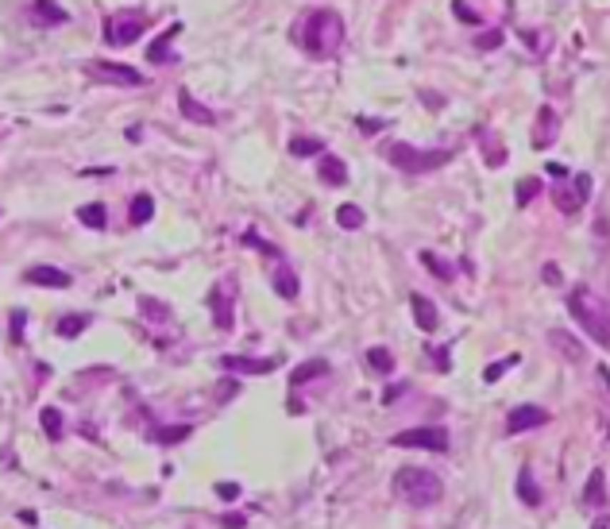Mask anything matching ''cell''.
I'll list each match as a JSON object with an SVG mask.
<instances>
[{"label": "cell", "instance_id": "1", "mask_svg": "<svg viewBox=\"0 0 610 529\" xmlns=\"http://www.w3.org/2000/svg\"><path fill=\"white\" fill-rule=\"evenodd\" d=\"M340 43H344V20H340L332 8L313 12L309 24H305V51H309L313 59H332V54L340 51Z\"/></svg>", "mask_w": 610, "mask_h": 529}, {"label": "cell", "instance_id": "2", "mask_svg": "<svg viewBox=\"0 0 610 529\" xmlns=\"http://www.w3.org/2000/svg\"><path fill=\"white\" fill-rule=\"evenodd\" d=\"M394 490L406 498L409 506L425 510V506L441 503L444 483H441V479H436L429 468H398V471H394Z\"/></svg>", "mask_w": 610, "mask_h": 529}, {"label": "cell", "instance_id": "3", "mask_svg": "<svg viewBox=\"0 0 610 529\" xmlns=\"http://www.w3.org/2000/svg\"><path fill=\"white\" fill-rule=\"evenodd\" d=\"M568 313L587 328L591 340H599L603 348H610V317L599 309V298L587 286H571L568 290Z\"/></svg>", "mask_w": 610, "mask_h": 529}, {"label": "cell", "instance_id": "4", "mask_svg": "<svg viewBox=\"0 0 610 529\" xmlns=\"http://www.w3.org/2000/svg\"><path fill=\"white\" fill-rule=\"evenodd\" d=\"M448 158H452L448 151H417L409 143H390L386 147V163L398 166L402 174H429V170L444 166Z\"/></svg>", "mask_w": 610, "mask_h": 529}, {"label": "cell", "instance_id": "5", "mask_svg": "<svg viewBox=\"0 0 610 529\" xmlns=\"http://www.w3.org/2000/svg\"><path fill=\"white\" fill-rule=\"evenodd\" d=\"M85 74H89L93 81H104V85H124V89H136V85H143V74L136 70V66H124V62H85Z\"/></svg>", "mask_w": 610, "mask_h": 529}, {"label": "cell", "instance_id": "6", "mask_svg": "<svg viewBox=\"0 0 610 529\" xmlns=\"http://www.w3.org/2000/svg\"><path fill=\"white\" fill-rule=\"evenodd\" d=\"M143 31H147V16H139V12H120V16H112V20L104 24V39H109L112 46L136 43Z\"/></svg>", "mask_w": 610, "mask_h": 529}, {"label": "cell", "instance_id": "7", "mask_svg": "<svg viewBox=\"0 0 610 529\" xmlns=\"http://www.w3.org/2000/svg\"><path fill=\"white\" fill-rule=\"evenodd\" d=\"M398 448H425V452H448V433L441 425H421V429H406L394 433Z\"/></svg>", "mask_w": 610, "mask_h": 529}, {"label": "cell", "instance_id": "8", "mask_svg": "<svg viewBox=\"0 0 610 529\" xmlns=\"http://www.w3.org/2000/svg\"><path fill=\"white\" fill-rule=\"evenodd\" d=\"M541 425H549V410H541V405H518V410H510V418H506V433L518 437V433L541 429Z\"/></svg>", "mask_w": 610, "mask_h": 529}, {"label": "cell", "instance_id": "9", "mask_svg": "<svg viewBox=\"0 0 610 529\" xmlns=\"http://www.w3.org/2000/svg\"><path fill=\"white\" fill-rule=\"evenodd\" d=\"M556 131H560L556 112H552V105H541L537 109V124H533V147H537V151L552 147V143H556Z\"/></svg>", "mask_w": 610, "mask_h": 529}, {"label": "cell", "instance_id": "10", "mask_svg": "<svg viewBox=\"0 0 610 529\" xmlns=\"http://www.w3.org/2000/svg\"><path fill=\"white\" fill-rule=\"evenodd\" d=\"M27 20H31L35 27H59V24H66V8H59L54 0H31Z\"/></svg>", "mask_w": 610, "mask_h": 529}, {"label": "cell", "instance_id": "11", "mask_svg": "<svg viewBox=\"0 0 610 529\" xmlns=\"http://www.w3.org/2000/svg\"><path fill=\"white\" fill-rule=\"evenodd\" d=\"M224 371H236V375H266L279 367V360H251V356H224L221 360Z\"/></svg>", "mask_w": 610, "mask_h": 529}, {"label": "cell", "instance_id": "12", "mask_svg": "<svg viewBox=\"0 0 610 529\" xmlns=\"http://www.w3.org/2000/svg\"><path fill=\"white\" fill-rule=\"evenodd\" d=\"M24 282H31V286H51V290H66V286H70L74 278L66 275V271H59V267H27Z\"/></svg>", "mask_w": 610, "mask_h": 529}, {"label": "cell", "instance_id": "13", "mask_svg": "<svg viewBox=\"0 0 610 529\" xmlns=\"http://www.w3.org/2000/svg\"><path fill=\"white\" fill-rule=\"evenodd\" d=\"M409 309H414V321H417V328H421V333H436L441 313H436V306L425 294H414V298H409Z\"/></svg>", "mask_w": 610, "mask_h": 529}, {"label": "cell", "instance_id": "14", "mask_svg": "<svg viewBox=\"0 0 610 529\" xmlns=\"http://www.w3.org/2000/svg\"><path fill=\"white\" fill-rule=\"evenodd\" d=\"M549 340H552V348H556V352L564 356V360H571V363L584 360V344H579V340L571 336V333H564V328H552Z\"/></svg>", "mask_w": 610, "mask_h": 529}, {"label": "cell", "instance_id": "15", "mask_svg": "<svg viewBox=\"0 0 610 529\" xmlns=\"http://www.w3.org/2000/svg\"><path fill=\"white\" fill-rule=\"evenodd\" d=\"M317 174H321L325 186H344L348 182V166H344V158H336V155H321Z\"/></svg>", "mask_w": 610, "mask_h": 529}, {"label": "cell", "instance_id": "16", "mask_svg": "<svg viewBox=\"0 0 610 529\" xmlns=\"http://www.w3.org/2000/svg\"><path fill=\"white\" fill-rule=\"evenodd\" d=\"M321 375H329V360H305L301 367H294L290 371V391H298L309 379H321Z\"/></svg>", "mask_w": 610, "mask_h": 529}, {"label": "cell", "instance_id": "17", "mask_svg": "<svg viewBox=\"0 0 610 529\" xmlns=\"http://www.w3.org/2000/svg\"><path fill=\"white\" fill-rule=\"evenodd\" d=\"M209 306H213V321H216V328H232V301L224 298V290H221V286L209 290Z\"/></svg>", "mask_w": 610, "mask_h": 529}, {"label": "cell", "instance_id": "18", "mask_svg": "<svg viewBox=\"0 0 610 529\" xmlns=\"http://www.w3.org/2000/svg\"><path fill=\"white\" fill-rule=\"evenodd\" d=\"M178 105H182V112H186V116L189 120H197V124H216V112H209L205 105H197V101L194 97H189V93L182 89V93H178Z\"/></svg>", "mask_w": 610, "mask_h": 529}, {"label": "cell", "instance_id": "19", "mask_svg": "<svg viewBox=\"0 0 610 529\" xmlns=\"http://www.w3.org/2000/svg\"><path fill=\"white\" fill-rule=\"evenodd\" d=\"M290 155H298V158H309V155H325V143L321 139H313V136H294L290 139Z\"/></svg>", "mask_w": 610, "mask_h": 529}, {"label": "cell", "instance_id": "20", "mask_svg": "<svg viewBox=\"0 0 610 529\" xmlns=\"http://www.w3.org/2000/svg\"><path fill=\"white\" fill-rule=\"evenodd\" d=\"M603 483H606L603 471L595 468V471H591V479H587V490H584V503H587V506H603V503H606V487H603Z\"/></svg>", "mask_w": 610, "mask_h": 529}, {"label": "cell", "instance_id": "21", "mask_svg": "<svg viewBox=\"0 0 610 529\" xmlns=\"http://www.w3.org/2000/svg\"><path fill=\"white\" fill-rule=\"evenodd\" d=\"M151 216H155V201H151L147 193L131 197V209H128V221H131V224H147Z\"/></svg>", "mask_w": 610, "mask_h": 529}, {"label": "cell", "instance_id": "22", "mask_svg": "<svg viewBox=\"0 0 610 529\" xmlns=\"http://www.w3.org/2000/svg\"><path fill=\"white\" fill-rule=\"evenodd\" d=\"M274 290H279V298H298V275L290 267H279L274 271Z\"/></svg>", "mask_w": 610, "mask_h": 529}, {"label": "cell", "instance_id": "23", "mask_svg": "<svg viewBox=\"0 0 610 529\" xmlns=\"http://www.w3.org/2000/svg\"><path fill=\"white\" fill-rule=\"evenodd\" d=\"M518 495H521L526 506H541V490L533 487V471L529 468H521V475H518Z\"/></svg>", "mask_w": 610, "mask_h": 529}, {"label": "cell", "instance_id": "24", "mask_svg": "<svg viewBox=\"0 0 610 529\" xmlns=\"http://www.w3.org/2000/svg\"><path fill=\"white\" fill-rule=\"evenodd\" d=\"M78 221L85 224V228H104V224H109V213H104V205H81Z\"/></svg>", "mask_w": 610, "mask_h": 529}, {"label": "cell", "instance_id": "25", "mask_svg": "<svg viewBox=\"0 0 610 529\" xmlns=\"http://www.w3.org/2000/svg\"><path fill=\"white\" fill-rule=\"evenodd\" d=\"M421 263L429 267V275H433V278H441V282H452V275H456V271L448 267V263L441 259V255H433V251H421Z\"/></svg>", "mask_w": 610, "mask_h": 529}, {"label": "cell", "instance_id": "26", "mask_svg": "<svg viewBox=\"0 0 610 529\" xmlns=\"http://www.w3.org/2000/svg\"><path fill=\"white\" fill-rule=\"evenodd\" d=\"M170 35H178V24L170 27L166 35H159V39L151 43V51H147V59H151V62H159V66H163V62H170Z\"/></svg>", "mask_w": 610, "mask_h": 529}, {"label": "cell", "instance_id": "27", "mask_svg": "<svg viewBox=\"0 0 610 529\" xmlns=\"http://www.w3.org/2000/svg\"><path fill=\"white\" fill-rule=\"evenodd\" d=\"M364 209H359V205H340V213H336V224L340 228H364Z\"/></svg>", "mask_w": 610, "mask_h": 529}, {"label": "cell", "instance_id": "28", "mask_svg": "<svg viewBox=\"0 0 610 529\" xmlns=\"http://www.w3.org/2000/svg\"><path fill=\"white\" fill-rule=\"evenodd\" d=\"M367 367H371V371L390 375V371H394V356H390L386 348H371V352H367Z\"/></svg>", "mask_w": 610, "mask_h": 529}, {"label": "cell", "instance_id": "29", "mask_svg": "<svg viewBox=\"0 0 610 529\" xmlns=\"http://www.w3.org/2000/svg\"><path fill=\"white\" fill-rule=\"evenodd\" d=\"M39 421H43V429H46V437H51V440L62 437V413L54 410V405H46V410L39 413Z\"/></svg>", "mask_w": 610, "mask_h": 529}, {"label": "cell", "instance_id": "30", "mask_svg": "<svg viewBox=\"0 0 610 529\" xmlns=\"http://www.w3.org/2000/svg\"><path fill=\"white\" fill-rule=\"evenodd\" d=\"M537 193H541V182H537V178H521V182H518V190H514V197H518V205H529Z\"/></svg>", "mask_w": 610, "mask_h": 529}, {"label": "cell", "instance_id": "31", "mask_svg": "<svg viewBox=\"0 0 610 529\" xmlns=\"http://www.w3.org/2000/svg\"><path fill=\"white\" fill-rule=\"evenodd\" d=\"M85 325H89V317H81V313H74V317H62V321H59V336H66V340H70V336H78Z\"/></svg>", "mask_w": 610, "mask_h": 529}, {"label": "cell", "instance_id": "32", "mask_svg": "<svg viewBox=\"0 0 610 529\" xmlns=\"http://www.w3.org/2000/svg\"><path fill=\"white\" fill-rule=\"evenodd\" d=\"M556 205H560V213H579L584 197H579V190H556Z\"/></svg>", "mask_w": 610, "mask_h": 529}, {"label": "cell", "instance_id": "33", "mask_svg": "<svg viewBox=\"0 0 610 529\" xmlns=\"http://www.w3.org/2000/svg\"><path fill=\"white\" fill-rule=\"evenodd\" d=\"M514 363H518V356H510V360H502V363H491L487 371H483V379H487V383H494V379H502V375H506V371H510Z\"/></svg>", "mask_w": 610, "mask_h": 529}, {"label": "cell", "instance_id": "34", "mask_svg": "<svg viewBox=\"0 0 610 529\" xmlns=\"http://www.w3.org/2000/svg\"><path fill=\"white\" fill-rule=\"evenodd\" d=\"M155 437L163 440V445H174V440H186L189 437V425H178V429H159Z\"/></svg>", "mask_w": 610, "mask_h": 529}, {"label": "cell", "instance_id": "35", "mask_svg": "<svg viewBox=\"0 0 610 529\" xmlns=\"http://www.w3.org/2000/svg\"><path fill=\"white\" fill-rule=\"evenodd\" d=\"M494 46H502V31H483L475 39V51H494Z\"/></svg>", "mask_w": 610, "mask_h": 529}, {"label": "cell", "instance_id": "36", "mask_svg": "<svg viewBox=\"0 0 610 529\" xmlns=\"http://www.w3.org/2000/svg\"><path fill=\"white\" fill-rule=\"evenodd\" d=\"M452 12L460 16V24H479V12H475V8H468L464 0H452Z\"/></svg>", "mask_w": 610, "mask_h": 529}, {"label": "cell", "instance_id": "37", "mask_svg": "<svg viewBox=\"0 0 610 529\" xmlns=\"http://www.w3.org/2000/svg\"><path fill=\"white\" fill-rule=\"evenodd\" d=\"M240 240L247 243V248H259V251H266V255H279V248H271V243H266V240H259L255 232H244Z\"/></svg>", "mask_w": 610, "mask_h": 529}, {"label": "cell", "instance_id": "38", "mask_svg": "<svg viewBox=\"0 0 610 529\" xmlns=\"http://www.w3.org/2000/svg\"><path fill=\"white\" fill-rule=\"evenodd\" d=\"M406 391H409V386H406V383H394V386H390V391L383 394V402H386V405H390V402H398V398H402V394H406Z\"/></svg>", "mask_w": 610, "mask_h": 529}, {"label": "cell", "instance_id": "39", "mask_svg": "<svg viewBox=\"0 0 610 529\" xmlns=\"http://www.w3.org/2000/svg\"><path fill=\"white\" fill-rule=\"evenodd\" d=\"M433 363H436V371H448V367H452V360H448V348H436V352H433Z\"/></svg>", "mask_w": 610, "mask_h": 529}, {"label": "cell", "instance_id": "40", "mask_svg": "<svg viewBox=\"0 0 610 529\" xmlns=\"http://www.w3.org/2000/svg\"><path fill=\"white\" fill-rule=\"evenodd\" d=\"M139 306H143V313H151V317H170L166 309H163V306H155V301H151V298H143Z\"/></svg>", "mask_w": 610, "mask_h": 529}, {"label": "cell", "instance_id": "41", "mask_svg": "<svg viewBox=\"0 0 610 529\" xmlns=\"http://www.w3.org/2000/svg\"><path fill=\"white\" fill-rule=\"evenodd\" d=\"M545 282H549V286H560V271H556V263H545Z\"/></svg>", "mask_w": 610, "mask_h": 529}, {"label": "cell", "instance_id": "42", "mask_svg": "<svg viewBox=\"0 0 610 529\" xmlns=\"http://www.w3.org/2000/svg\"><path fill=\"white\" fill-rule=\"evenodd\" d=\"M216 495H221V498H236V495H240V487H236V483H216Z\"/></svg>", "mask_w": 610, "mask_h": 529}, {"label": "cell", "instance_id": "43", "mask_svg": "<svg viewBox=\"0 0 610 529\" xmlns=\"http://www.w3.org/2000/svg\"><path fill=\"white\" fill-rule=\"evenodd\" d=\"M12 340H24V313H12Z\"/></svg>", "mask_w": 610, "mask_h": 529}, {"label": "cell", "instance_id": "44", "mask_svg": "<svg viewBox=\"0 0 610 529\" xmlns=\"http://www.w3.org/2000/svg\"><path fill=\"white\" fill-rule=\"evenodd\" d=\"M545 174H552V178H556V182H564V178H568V170L560 166V163H549V166H545Z\"/></svg>", "mask_w": 610, "mask_h": 529}, {"label": "cell", "instance_id": "45", "mask_svg": "<svg viewBox=\"0 0 610 529\" xmlns=\"http://www.w3.org/2000/svg\"><path fill=\"white\" fill-rule=\"evenodd\" d=\"M591 529H610V514H599L595 522H591Z\"/></svg>", "mask_w": 610, "mask_h": 529}, {"label": "cell", "instance_id": "46", "mask_svg": "<svg viewBox=\"0 0 610 529\" xmlns=\"http://www.w3.org/2000/svg\"><path fill=\"white\" fill-rule=\"evenodd\" d=\"M236 391H240V386H236L232 379H228V383L221 386V398H232V394H236Z\"/></svg>", "mask_w": 610, "mask_h": 529}]
</instances>
